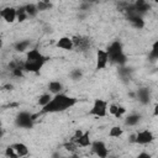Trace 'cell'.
Returning <instances> with one entry per match:
<instances>
[{
  "instance_id": "5",
  "label": "cell",
  "mask_w": 158,
  "mask_h": 158,
  "mask_svg": "<svg viewBox=\"0 0 158 158\" xmlns=\"http://www.w3.org/2000/svg\"><path fill=\"white\" fill-rule=\"evenodd\" d=\"M110 63V57L106 49L99 48L95 53V68L98 70H102L107 68V64Z\"/></svg>"
},
{
  "instance_id": "7",
  "label": "cell",
  "mask_w": 158,
  "mask_h": 158,
  "mask_svg": "<svg viewBox=\"0 0 158 158\" xmlns=\"http://www.w3.org/2000/svg\"><path fill=\"white\" fill-rule=\"evenodd\" d=\"M0 17L6 23H14L15 21H17V9L10 5L6 7H2L0 11Z\"/></svg>"
},
{
  "instance_id": "17",
  "label": "cell",
  "mask_w": 158,
  "mask_h": 158,
  "mask_svg": "<svg viewBox=\"0 0 158 158\" xmlns=\"http://www.w3.org/2000/svg\"><path fill=\"white\" fill-rule=\"evenodd\" d=\"M4 157H5V158H20L19 154L16 153L15 148L12 147V144H11V146H7V147L4 149Z\"/></svg>"
},
{
  "instance_id": "14",
  "label": "cell",
  "mask_w": 158,
  "mask_h": 158,
  "mask_svg": "<svg viewBox=\"0 0 158 158\" xmlns=\"http://www.w3.org/2000/svg\"><path fill=\"white\" fill-rule=\"evenodd\" d=\"M52 99H53V95L47 91V93H43V94L40 95V98H38V100H37V104L43 109V107H46V106L51 102Z\"/></svg>"
},
{
  "instance_id": "12",
  "label": "cell",
  "mask_w": 158,
  "mask_h": 158,
  "mask_svg": "<svg viewBox=\"0 0 158 158\" xmlns=\"http://www.w3.org/2000/svg\"><path fill=\"white\" fill-rule=\"evenodd\" d=\"M75 142H77L78 147H80V148H88V147H91L93 141H91V137H90V132H89V131H85V132L83 133V136H81L80 138H78Z\"/></svg>"
},
{
  "instance_id": "22",
  "label": "cell",
  "mask_w": 158,
  "mask_h": 158,
  "mask_svg": "<svg viewBox=\"0 0 158 158\" xmlns=\"http://www.w3.org/2000/svg\"><path fill=\"white\" fill-rule=\"evenodd\" d=\"M153 116L154 117H158V102H156L153 105Z\"/></svg>"
},
{
  "instance_id": "16",
  "label": "cell",
  "mask_w": 158,
  "mask_h": 158,
  "mask_svg": "<svg viewBox=\"0 0 158 158\" xmlns=\"http://www.w3.org/2000/svg\"><path fill=\"white\" fill-rule=\"evenodd\" d=\"M25 9H26V12H27L28 17L36 16L40 12L38 11V7H37V4H26L25 5Z\"/></svg>"
},
{
  "instance_id": "4",
  "label": "cell",
  "mask_w": 158,
  "mask_h": 158,
  "mask_svg": "<svg viewBox=\"0 0 158 158\" xmlns=\"http://www.w3.org/2000/svg\"><path fill=\"white\" fill-rule=\"evenodd\" d=\"M91 153L96 157V158H109L110 156V148L107 147V144L101 141V139H95L91 143Z\"/></svg>"
},
{
  "instance_id": "6",
  "label": "cell",
  "mask_w": 158,
  "mask_h": 158,
  "mask_svg": "<svg viewBox=\"0 0 158 158\" xmlns=\"http://www.w3.org/2000/svg\"><path fill=\"white\" fill-rule=\"evenodd\" d=\"M154 141V135L151 130L143 128L136 132V144L138 146H147Z\"/></svg>"
},
{
  "instance_id": "9",
  "label": "cell",
  "mask_w": 158,
  "mask_h": 158,
  "mask_svg": "<svg viewBox=\"0 0 158 158\" xmlns=\"http://www.w3.org/2000/svg\"><path fill=\"white\" fill-rule=\"evenodd\" d=\"M107 111H109V115L115 117V118H121V117H123L127 114V109L125 106L120 105V104H116V102L109 104Z\"/></svg>"
},
{
  "instance_id": "2",
  "label": "cell",
  "mask_w": 158,
  "mask_h": 158,
  "mask_svg": "<svg viewBox=\"0 0 158 158\" xmlns=\"http://www.w3.org/2000/svg\"><path fill=\"white\" fill-rule=\"evenodd\" d=\"M46 58L37 48H32L26 53V59L23 60V68L26 72H38L44 63Z\"/></svg>"
},
{
  "instance_id": "10",
  "label": "cell",
  "mask_w": 158,
  "mask_h": 158,
  "mask_svg": "<svg viewBox=\"0 0 158 158\" xmlns=\"http://www.w3.org/2000/svg\"><path fill=\"white\" fill-rule=\"evenodd\" d=\"M12 147L15 148L16 153L19 154L20 158H27L28 153H30V148L26 143L23 142H16V143H12Z\"/></svg>"
},
{
  "instance_id": "13",
  "label": "cell",
  "mask_w": 158,
  "mask_h": 158,
  "mask_svg": "<svg viewBox=\"0 0 158 158\" xmlns=\"http://www.w3.org/2000/svg\"><path fill=\"white\" fill-rule=\"evenodd\" d=\"M123 132H125V130H123L122 126L115 125V126H111V127H110V130H109V132H107V136H109L110 138H121L122 135H123Z\"/></svg>"
},
{
  "instance_id": "19",
  "label": "cell",
  "mask_w": 158,
  "mask_h": 158,
  "mask_svg": "<svg viewBox=\"0 0 158 158\" xmlns=\"http://www.w3.org/2000/svg\"><path fill=\"white\" fill-rule=\"evenodd\" d=\"M28 47H30V41H20V42H17L15 44V48L17 51H20V52H23V51H27L28 52L30 51Z\"/></svg>"
},
{
  "instance_id": "8",
  "label": "cell",
  "mask_w": 158,
  "mask_h": 158,
  "mask_svg": "<svg viewBox=\"0 0 158 158\" xmlns=\"http://www.w3.org/2000/svg\"><path fill=\"white\" fill-rule=\"evenodd\" d=\"M56 47L58 49H62V51H65V52H69V51H73L74 47V42H73V38L69 37V36H62L57 40L56 42Z\"/></svg>"
},
{
  "instance_id": "3",
  "label": "cell",
  "mask_w": 158,
  "mask_h": 158,
  "mask_svg": "<svg viewBox=\"0 0 158 158\" xmlns=\"http://www.w3.org/2000/svg\"><path fill=\"white\" fill-rule=\"evenodd\" d=\"M107 109H109V102H107L106 100H104V99L98 98V99L94 100V102H93V105H91V109L89 110V115L95 116V117L104 118V117H106L107 114H109Z\"/></svg>"
},
{
  "instance_id": "1",
  "label": "cell",
  "mask_w": 158,
  "mask_h": 158,
  "mask_svg": "<svg viewBox=\"0 0 158 158\" xmlns=\"http://www.w3.org/2000/svg\"><path fill=\"white\" fill-rule=\"evenodd\" d=\"M78 102V100L75 98H72L64 93L54 95L53 99L51 100V102L42 109V114H57V112H62L65 111L70 107H73L75 104Z\"/></svg>"
},
{
  "instance_id": "20",
  "label": "cell",
  "mask_w": 158,
  "mask_h": 158,
  "mask_svg": "<svg viewBox=\"0 0 158 158\" xmlns=\"http://www.w3.org/2000/svg\"><path fill=\"white\" fill-rule=\"evenodd\" d=\"M151 56L152 58L154 59H158V41H156L152 46V49H151Z\"/></svg>"
},
{
  "instance_id": "15",
  "label": "cell",
  "mask_w": 158,
  "mask_h": 158,
  "mask_svg": "<svg viewBox=\"0 0 158 158\" xmlns=\"http://www.w3.org/2000/svg\"><path fill=\"white\" fill-rule=\"evenodd\" d=\"M139 120H141V116H139L138 114H136V112H132V114H130V115L125 118V123H126L127 126L133 127V126H137V125H138Z\"/></svg>"
},
{
  "instance_id": "21",
  "label": "cell",
  "mask_w": 158,
  "mask_h": 158,
  "mask_svg": "<svg viewBox=\"0 0 158 158\" xmlns=\"http://www.w3.org/2000/svg\"><path fill=\"white\" fill-rule=\"evenodd\" d=\"M136 158H153L152 157V154L149 153V152H146V151H141L137 156H136Z\"/></svg>"
},
{
  "instance_id": "18",
  "label": "cell",
  "mask_w": 158,
  "mask_h": 158,
  "mask_svg": "<svg viewBox=\"0 0 158 158\" xmlns=\"http://www.w3.org/2000/svg\"><path fill=\"white\" fill-rule=\"evenodd\" d=\"M27 19H28V15H27V12H26L25 6L17 7V21H19V22H25Z\"/></svg>"
},
{
  "instance_id": "11",
  "label": "cell",
  "mask_w": 158,
  "mask_h": 158,
  "mask_svg": "<svg viewBox=\"0 0 158 158\" xmlns=\"http://www.w3.org/2000/svg\"><path fill=\"white\" fill-rule=\"evenodd\" d=\"M63 84L59 80H51L48 83V93H51L53 96L63 93Z\"/></svg>"
}]
</instances>
